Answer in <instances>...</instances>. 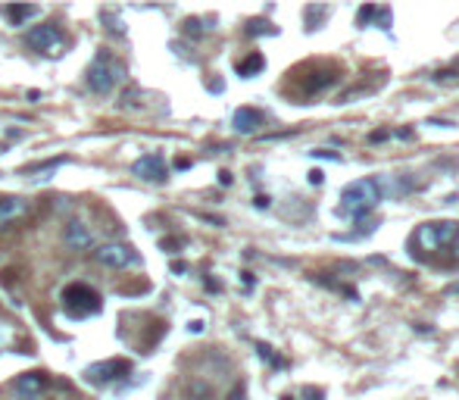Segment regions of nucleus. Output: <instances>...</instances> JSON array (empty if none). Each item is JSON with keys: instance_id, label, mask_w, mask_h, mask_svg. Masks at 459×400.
<instances>
[{"instance_id": "nucleus-9", "label": "nucleus", "mask_w": 459, "mask_h": 400, "mask_svg": "<svg viewBox=\"0 0 459 400\" xmlns=\"http://www.w3.org/2000/svg\"><path fill=\"white\" fill-rule=\"evenodd\" d=\"M63 241L69 250H88L91 244H94V235H91V229L85 222H78V219H72L69 225H66L63 231Z\"/></svg>"}, {"instance_id": "nucleus-10", "label": "nucleus", "mask_w": 459, "mask_h": 400, "mask_svg": "<svg viewBox=\"0 0 459 400\" xmlns=\"http://www.w3.org/2000/svg\"><path fill=\"white\" fill-rule=\"evenodd\" d=\"M341 82V69H335V66H328V69H316L309 78L303 82L306 94H322V91L335 88V85Z\"/></svg>"}, {"instance_id": "nucleus-12", "label": "nucleus", "mask_w": 459, "mask_h": 400, "mask_svg": "<svg viewBox=\"0 0 459 400\" xmlns=\"http://www.w3.org/2000/svg\"><path fill=\"white\" fill-rule=\"evenodd\" d=\"M44 376L41 372H25V376H19L16 382H13V388H16V394H22V397H29V400H35V397H41V391H44Z\"/></svg>"}, {"instance_id": "nucleus-23", "label": "nucleus", "mask_w": 459, "mask_h": 400, "mask_svg": "<svg viewBox=\"0 0 459 400\" xmlns=\"http://www.w3.org/2000/svg\"><path fill=\"white\" fill-rule=\"evenodd\" d=\"M322 182H325L322 169H312V172H309V185H322Z\"/></svg>"}, {"instance_id": "nucleus-14", "label": "nucleus", "mask_w": 459, "mask_h": 400, "mask_svg": "<svg viewBox=\"0 0 459 400\" xmlns=\"http://www.w3.org/2000/svg\"><path fill=\"white\" fill-rule=\"evenodd\" d=\"M25 200L22 197H0V229L3 225H10L13 219H19V216H25Z\"/></svg>"}, {"instance_id": "nucleus-11", "label": "nucleus", "mask_w": 459, "mask_h": 400, "mask_svg": "<svg viewBox=\"0 0 459 400\" xmlns=\"http://www.w3.org/2000/svg\"><path fill=\"white\" fill-rule=\"evenodd\" d=\"M265 122V116L254 106H241V110H235V116H231V125H235L238 135H254L259 131V125Z\"/></svg>"}, {"instance_id": "nucleus-16", "label": "nucleus", "mask_w": 459, "mask_h": 400, "mask_svg": "<svg viewBox=\"0 0 459 400\" xmlns=\"http://www.w3.org/2000/svg\"><path fill=\"white\" fill-rule=\"evenodd\" d=\"M256 350H259V357H263V359H269V363L275 366V369H282V366H284V359H282V357H275L269 344H256Z\"/></svg>"}, {"instance_id": "nucleus-17", "label": "nucleus", "mask_w": 459, "mask_h": 400, "mask_svg": "<svg viewBox=\"0 0 459 400\" xmlns=\"http://www.w3.org/2000/svg\"><path fill=\"white\" fill-rule=\"evenodd\" d=\"M375 13H378V6H359V13H356V22H359V29H365V25L375 19Z\"/></svg>"}, {"instance_id": "nucleus-6", "label": "nucleus", "mask_w": 459, "mask_h": 400, "mask_svg": "<svg viewBox=\"0 0 459 400\" xmlns=\"http://www.w3.org/2000/svg\"><path fill=\"white\" fill-rule=\"evenodd\" d=\"M97 259H101L103 266H110V269H129V266L141 263V257H138L135 248H129V244H103V248L97 250Z\"/></svg>"}, {"instance_id": "nucleus-13", "label": "nucleus", "mask_w": 459, "mask_h": 400, "mask_svg": "<svg viewBox=\"0 0 459 400\" xmlns=\"http://www.w3.org/2000/svg\"><path fill=\"white\" fill-rule=\"evenodd\" d=\"M38 6L35 3H6V6H0V16L6 19L10 25H25L31 16H38Z\"/></svg>"}, {"instance_id": "nucleus-1", "label": "nucleus", "mask_w": 459, "mask_h": 400, "mask_svg": "<svg viewBox=\"0 0 459 400\" xmlns=\"http://www.w3.org/2000/svg\"><path fill=\"white\" fill-rule=\"evenodd\" d=\"M378 200H381V185H378V178H359V182H350L347 188L341 191L337 216L363 222V219L378 206Z\"/></svg>"}, {"instance_id": "nucleus-24", "label": "nucleus", "mask_w": 459, "mask_h": 400, "mask_svg": "<svg viewBox=\"0 0 459 400\" xmlns=\"http://www.w3.org/2000/svg\"><path fill=\"white\" fill-rule=\"evenodd\" d=\"M391 135V129H381V131H372L369 135V141H384V138Z\"/></svg>"}, {"instance_id": "nucleus-8", "label": "nucleus", "mask_w": 459, "mask_h": 400, "mask_svg": "<svg viewBox=\"0 0 459 400\" xmlns=\"http://www.w3.org/2000/svg\"><path fill=\"white\" fill-rule=\"evenodd\" d=\"M131 176L144 178V182H166V163H163V157H156V153L141 157L135 166H131Z\"/></svg>"}, {"instance_id": "nucleus-29", "label": "nucleus", "mask_w": 459, "mask_h": 400, "mask_svg": "<svg viewBox=\"0 0 459 400\" xmlns=\"http://www.w3.org/2000/svg\"><path fill=\"white\" fill-rule=\"evenodd\" d=\"M282 400H294V397H291V394H284V397H282Z\"/></svg>"}, {"instance_id": "nucleus-19", "label": "nucleus", "mask_w": 459, "mask_h": 400, "mask_svg": "<svg viewBox=\"0 0 459 400\" xmlns=\"http://www.w3.org/2000/svg\"><path fill=\"white\" fill-rule=\"evenodd\" d=\"M188 397H194V400H210V388H206V385H201V382H197L194 388L188 391Z\"/></svg>"}, {"instance_id": "nucleus-7", "label": "nucleus", "mask_w": 459, "mask_h": 400, "mask_svg": "<svg viewBox=\"0 0 459 400\" xmlns=\"http://www.w3.org/2000/svg\"><path fill=\"white\" fill-rule=\"evenodd\" d=\"M129 372H131L129 359H106V363L88 366L85 376H88V382H94V385H110V382H116V378L129 376Z\"/></svg>"}, {"instance_id": "nucleus-20", "label": "nucleus", "mask_w": 459, "mask_h": 400, "mask_svg": "<svg viewBox=\"0 0 459 400\" xmlns=\"http://www.w3.org/2000/svg\"><path fill=\"white\" fill-rule=\"evenodd\" d=\"M303 394H306V400H325V391L322 388H306Z\"/></svg>"}, {"instance_id": "nucleus-18", "label": "nucleus", "mask_w": 459, "mask_h": 400, "mask_svg": "<svg viewBox=\"0 0 459 400\" xmlns=\"http://www.w3.org/2000/svg\"><path fill=\"white\" fill-rule=\"evenodd\" d=\"M263 31L265 35H275V29H272L269 22H263V19H256V22L247 25V35H263Z\"/></svg>"}, {"instance_id": "nucleus-4", "label": "nucleus", "mask_w": 459, "mask_h": 400, "mask_svg": "<svg viewBox=\"0 0 459 400\" xmlns=\"http://www.w3.org/2000/svg\"><path fill=\"white\" fill-rule=\"evenodd\" d=\"M88 88L94 91V94H110L112 88H116V82L122 78V66L112 63L106 53H97V59L88 66Z\"/></svg>"}, {"instance_id": "nucleus-25", "label": "nucleus", "mask_w": 459, "mask_h": 400, "mask_svg": "<svg viewBox=\"0 0 459 400\" xmlns=\"http://www.w3.org/2000/svg\"><path fill=\"white\" fill-rule=\"evenodd\" d=\"M447 250L453 253V259L459 263V231H456V238H453V241H450V248H447Z\"/></svg>"}, {"instance_id": "nucleus-28", "label": "nucleus", "mask_w": 459, "mask_h": 400, "mask_svg": "<svg viewBox=\"0 0 459 400\" xmlns=\"http://www.w3.org/2000/svg\"><path fill=\"white\" fill-rule=\"evenodd\" d=\"M447 294H459V285H450V288H447Z\"/></svg>"}, {"instance_id": "nucleus-15", "label": "nucleus", "mask_w": 459, "mask_h": 400, "mask_svg": "<svg viewBox=\"0 0 459 400\" xmlns=\"http://www.w3.org/2000/svg\"><path fill=\"white\" fill-rule=\"evenodd\" d=\"M263 66H265L263 53H250L247 59H241V63H238V76H241V78H254L256 72H263Z\"/></svg>"}, {"instance_id": "nucleus-26", "label": "nucleus", "mask_w": 459, "mask_h": 400, "mask_svg": "<svg viewBox=\"0 0 459 400\" xmlns=\"http://www.w3.org/2000/svg\"><path fill=\"white\" fill-rule=\"evenodd\" d=\"M256 206H259V210H265V206H269V197L259 194V197H256Z\"/></svg>"}, {"instance_id": "nucleus-27", "label": "nucleus", "mask_w": 459, "mask_h": 400, "mask_svg": "<svg viewBox=\"0 0 459 400\" xmlns=\"http://www.w3.org/2000/svg\"><path fill=\"white\" fill-rule=\"evenodd\" d=\"M219 182H222V185H231V172H219Z\"/></svg>"}, {"instance_id": "nucleus-5", "label": "nucleus", "mask_w": 459, "mask_h": 400, "mask_svg": "<svg viewBox=\"0 0 459 400\" xmlns=\"http://www.w3.org/2000/svg\"><path fill=\"white\" fill-rule=\"evenodd\" d=\"M29 48L31 50H41V53H59L66 48V35H63V29L59 25H53V22H48V25H35V29L29 31Z\"/></svg>"}, {"instance_id": "nucleus-22", "label": "nucleus", "mask_w": 459, "mask_h": 400, "mask_svg": "<svg viewBox=\"0 0 459 400\" xmlns=\"http://www.w3.org/2000/svg\"><path fill=\"white\" fill-rule=\"evenodd\" d=\"M312 157H322V159H341V153H331V150H312Z\"/></svg>"}, {"instance_id": "nucleus-2", "label": "nucleus", "mask_w": 459, "mask_h": 400, "mask_svg": "<svg viewBox=\"0 0 459 400\" xmlns=\"http://www.w3.org/2000/svg\"><path fill=\"white\" fill-rule=\"evenodd\" d=\"M456 231H459V225L450 222V219H441V222H425V225H418V229L409 235V248H412V253L418 250L422 257H435L437 250L450 248V241L456 238Z\"/></svg>"}, {"instance_id": "nucleus-3", "label": "nucleus", "mask_w": 459, "mask_h": 400, "mask_svg": "<svg viewBox=\"0 0 459 400\" xmlns=\"http://www.w3.org/2000/svg\"><path fill=\"white\" fill-rule=\"evenodd\" d=\"M59 300H63V310L69 313L72 319H85V316H91V313L101 310V294L85 282L66 285V288L59 291Z\"/></svg>"}, {"instance_id": "nucleus-21", "label": "nucleus", "mask_w": 459, "mask_h": 400, "mask_svg": "<svg viewBox=\"0 0 459 400\" xmlns=\"http://www.w3.org/2000/svg\"><path fill=\"white\" fill-rule=\"evenodd\" d=\"M228 400H247V391H244V385H238V388L228 394Z\"/></svg>"}]
</instances>
